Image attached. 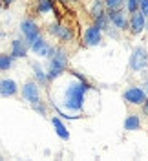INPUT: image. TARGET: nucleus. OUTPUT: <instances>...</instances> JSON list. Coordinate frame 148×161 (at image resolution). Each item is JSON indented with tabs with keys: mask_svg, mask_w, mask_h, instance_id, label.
<instances>
[{
	"mask_svg": "<svg viewBox=\"0 0 148 161\" xmlns=\"http://www.w3.org/2000/svg\"><path fill=\"white\" fill-rule=\"evenodd\" d=\"M146 30H148V19H146Z\"/></svg>",
	"mask_w": 148,
	"mask_h": 161,
	"instance_id": "obj_27",
	"label": "nucleus"
},
{
	"mask_svg": "<svg viewBox=\"0 0 148 161\" xmlns=\"http://www.w3.org/2000/svg\"><path fill=\"white\" fill-rule=\"evenodd\" d=\"M48 33L53 35L55 39L59 40L60 44H68V42H73L75 40V28L71 24H66L62 20H55L48 26Z\"/></svg>",
	"mask_w": 148,
	"mask_h": 161,
	"instance_id": "obj_2",
	"label": "nucleus"
},
{
	"mask_svg": "<svg viewBox=\"0 0 148 161\" xmlns=\"http://www.w3.org/2000/svg\"><path fill=\"white\" fill-rule=\"evenodd\" d=\"M31 106H33V110H35V112H39L40 115H46V114H48V110H46V104H44L42 101H37V103H33Z\"/></svg>",
	"mask_w": 148,
	"mask_h": 161,
	"instance_id": "obj_21",
	"label": "nucleus"
},
{
	"mask_svg": "<svg viewBox=\"0 0 148 161\" xmlns=\"http://www.w3.org/2000/svg\"><path fill=\"white\" fill-rule=\"evenodd\" d=\"M0 92H2V97H13V95H17L19 86H17V82L13 79H2V82H0Z\"/></svg>",
	"mask_w": 148,
	"mask_h": 161,
	"instance_id": "obj_12",
	"label": "nucleus"
},
{
	"mask_svg": "<svg viewBox=\"0 0 148 161\" xmlns=\"http://www.w3.org/2000/svg\"><path fill=\"white\" fill-rule=\"evenodd\" d=\"M33 68V75H35V80L39 82L40 86H48L49 84V77H48V71H44L39 64H31Z\"/></svg>",
	"mask_w": 148,
	"mask_h": 161,
	"instance_id": "obj_15",
	"label": "nucleus"
},
{
	"mask_svg": "<svg viewBox=\"0 0 148 161\" xmlns=\"http://www.w3.org/2000/svg\"><path fill=\"white\" fill-rule=\"evenodd\" d=\"M20 33H22V37L26 39L28 44H33L37 39L42 37V33H40V28L39 24H37V20L35 19H24L20 22Z\"/></svg>",
	"mask_w": 148,
	"mask_h": 161,
	"instance_id": "obj_3",
	"label": "nucleus"
},
{
	"mask_svg": "<svg viewBox=\"0 0 148 161\" xmlns=\"http://www.w3.org/2000/svg\"><path fill=\"white\" fill-rule=\"evenodd\" d=\"M13 2H15V0H4V2H2V6H4V9H6V8H8L9 4H13Z\"/></svg>",
	"mask_w": 148,
	"mask_h": 161,
	"instance_id": "obj_24",
	"label": "nucleus"
},
{
	"mask_svg": "<svg viewBox=\"0 0 148 161\" xmlns=\"http://www.w3.org/2000/svg\"><path fill=\"white\" fill-rule=\"evenodd\" d=\"M13 60H15V57L11 55V51H9V53H2V55H0V70H2V71L11 70Z\"/></svg>",
	"mask_w": 148,
	"mask_h": 161,
	"instance_id": "obj_18",
	"label": "nucleus"
},
{
	"mask_svg": "<svg viewBox=\"0 0 148 161\" xmlns=\"http://www.w3.org/2000/svg\"><path fill=\"white\" fill-rule=\"evenodd\" d=\"M62 2H64L66 6H71V4H75V0H62Z\"/></svg>",
	"mask_w": 148,
	"mask_h": 161,
	"instance_id": "obj_25",
	"label": "nucleus"
},
{
	"mask_svg": "<svg viewBox=\"0 0 148 161\" xmlns=\"http://www.w3.org/2000/svg\"><path fill=\"white\" fill-rule=\"evenodd\" d=\"M106 4H104V0H93L91 2V8H90V17L91 20H95L97 17H102V15H106Z\"/></svg>",
	"mask_w": 148,
	"mask_h": 161,
	"instance_id": "obj_13",
	"label": "nucleus"
},
{
	"mask_svg": "<svg viewBox=\"0 0 148 161\" xmlns=\"http://www.w3.org/2000/svg\"><path fill=\"white\" fill-rule=\"evenodd\" d=\"M143 114H145V115L148 117V99H146V103L143 104Z\"/></svg>",
	"mask_w": 148,
	"mask_h": 161,
	"instance_id": "obj_23",
	"label": "nucleus"
},
{
	"mask_svg": "<svg viewBox=\"0 0 148 161\" xmlns=\"http://www.w3.org/2000/svg\"><path fill=\"white\" fill-rule=\"evenodd\" d=\"M141 128V117L137 114H128L124 119V130L126 132H135Z\"/></svg>",
	"mask_w": 148,
	"mask_h": 161,
	"instance_id": "obj_14",
	"label": "nucleus"
},
{
	"mask_svg": "<svg viewBox=\"0 0 148 161\" xmlns=\"http://www.w3.org/2000/svg\"><path fill=\"white\" fill-rule=\"evenodd\" d=\"M146 30V15L139 9L130 15V33L132 35H141Z\"/></svg>",
	"mask_w": 148,
	"mask_h": 161,
	"instance_id": "obj_9",
	"label": "nucleus"
},
{
	"mask_svg": "<svg viewBox=\"0 0 148 161\" xmlns=\"http://www.w3.org/2000/svg\"><path fill=\"white\" fill-rule=\"evenodd\" d=\"M30 48H31V51H33L35 55H39V57H49V53H51V44L46 42L42 37L35 40Z\"/></svg>",
	"mask_w": 148,
	"mask_h": 161,
	"instance_id": "obj_11",
	"label": "nucleus"
},
{
	"mask_svg": "<svg viewBox=\"0 0 148 161\" xmlns=\"http://www.w3.org/2000/svg\"><path fill=\"white\" fill-rule=\"evenodd\" d=\"M143 88H145V90H146V93H148V80L145 82V84H143Z\"/></svg>",
	"mask_w": 148,
	"mask_h": 161,
	"instance_id": "obj_26",
	"label": "nucleus"
},
{
	"mask_svg": "<svg viewBox=\"0 0 148 161\" xmlns=\"http://www.w3.org/2000/svg\"><path fill=\"white\" fill-rule=\"evenodd\" d=\"M112 26L119 31H130V13L126 9H108Z\"/></svg>",
	"mask_w": 148,
	"mask_h": 161,
	"instance_id": "obj_5",
	"label": "nucleus"
},
{
	"mask_svg": "<svg viewBox=\"0 0 148 161\" xmlns=\"http://www.w3.org/2000/svg\"><path fill=\"white\" fill-rule=\"evenodd\" d=\"M124 9L128 11L130 15H132V13H135V11H139V9H141V0H126Z\"/></svg>",
	"mask_w": 148,
	"mask_h": 161,
	"instance_id": "obj_19",
	"label": "nucleus"
},
{
	"mask_svg": "<svg viewBox=\"0 0 148 161\" xmlns=\"http://www.w3.org/2000/svg\"><path fill=\"white\" fill-rule=\"evenodd\" d=\"M102 33H104V31L101 30L95 22L90 24L88 28L84 30V33H82V42H84V46H97V44H101Z\"/></svg>",
	"mask_w": 148,
	"mask_h": 161,
	"instance_id": "obj_7",
	"label": "nucleus"
},
{
	"mask_svg": "<svg viewBox=\"0 0 148 161\" xmlns=\"http://www.w3.org/2000/svg\"><path fill=\"white\" fill-rule=\"evenodd\" d=\"M141 11L146 15V19H148V0H141Z\"/></svg>",
	"mask_w": 148,
	"mask_h": 161,
	"instance_id": "obj_22",
	"label": "nucleus"
},
{
	"mask_svg": "<svg viewBox=\"0 0 148 161\" xmlns=\"http://www.w3.org/2000/svg\"><path fill=\"white\" fill-rule=\"evenodd\" d=\"M51 123H53V126H55V130H57V136H59L60 139L68 141L69 139V132H68V128L64 126V123H62L59 117H51Z\"/></svg>",
	"mask_w": 148,
	"mask_h": 161,
	"instance_id": "obj_17",
	"label": "nucleus"
},
{
	"mask_svg": "<svg viewBox=\"0 0 148 161\" xmlns=\"http://www.w3.org/2000/svg\"><path fill=\"white\" fill-rule=\"evenodd\" d=\"M91 90V84L84 82V80L77 79V82H69L64 90L62 95V104L66 110L71 112H80L84 106V97H86V92Z\"/></svg>",
	"mask_w": 148,
	"mask_h": 161,
	"instance_id": "obj_1",
	"label": "nucleus"
},
{
	"mask_svg": "<svg viewBox=\"0 0 148 161\" xmlns=\"http://www.w3.org/2000/svg\"><path fill=\"white\" fill-rule=\"evenodd\" d=\"M123 99L126 101L128 104H134V106H143L148 99V93L146 90L141 86H130L128 90L123 92Z\"/></svg>",
	"mask_w": 148,
	"mask_h": 161,
	"instance_id": "obj_6",
	"label": "nucleus"
},
{
	"mask_svg": "<svg viewBox=\"0 0 148 161\" xmlns=\"http://www.w3.org/2000/svg\"><path fill=\"white\" fill-rule=\"evenodd\" d=\"M22 97H24V101H28L30 104L40 101V84L37 80H28L22 86Z\"/></svg>",
	"mask_w": 148,
	"mask_h": 161,
	"instance_id": "obj_8",
	"label": "nucleus"
},
{
	"mask_svg": "<svg viewBox=\"0 0 148 161\" xmlns=\"http://www.w3.org/2000/svg\"><path fill=\"white\" fill-rule=\"evenodd\" d=\"M28 50H31L30 44L26 42V39H15L11 42V55L15 59H26L28 57Z\"/></svg>",
	"mask_w": 148,
	"mask_h": 161,
	"instance_id": "obj_10",
	"label": "nucleus"
},
{
	"mask_svg": "<svg viewBox=\"0 0 148 161\" xmlns=\"http://www.w3.org/2000/svg\"><path fill=\"white\" fill-rule=\"evenodd\" d=\"M130 68L134 71L148 70V51L143 46H135L130 55Z\"/></svg>",
	"mask_w": 148,
	"mask_h": 161,
	"instance_id": "obj_4",
	"label": "nucleus"
},
{
	"mask_svg": "<svg viewBox=\"0 0 148 161\" xmlns=\"http://www.w3.org/2000/svg\"><path fill=\"white\" fill-rule=\"evenodd\" d=\"M53 11V0H37L35 2V13L37 15H48Z\"/></svg>",
	"mask_w": 148,
	"mask_h": 161,
	"instance_id": "obj_16",
	"label": "nucleus"
},
{
	"mask_svg": "<svg viewBox=\"0 0 148 161\" xmlns=\"http://www.w3.org/2000/svg\"><path fill=\"white\" fill-rule=\"evenodd\" d=\"M104 4L108 9H124L126 0H104Z\"/></svg>",
	"mask_w": 148,
	"mask_h": 161,
	"instance_id": "obj_20",
	"label": "nucleus"
}]
</instances>
